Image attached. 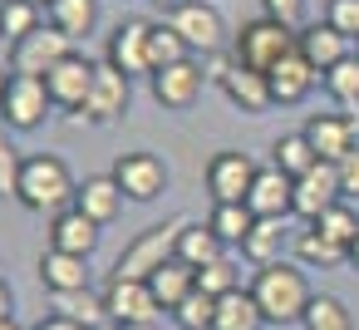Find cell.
I'll return each mask as SVG.
<instances>
[{"instance_id": "277c9868", "label": "cell", "mask_w": 359, "mask_h": 330, "mask_svg": "<svg viewBox=\"0 0 359 330\" xmlns=\"http://www.w3.org/2000/svg\"><path fill=\"white\" fill-rule=\"evenodd\" d=\"M290 50H295V30H285V25H276V20L261 15V20L241 25V35L231 40V65H246L256 74H271Z\"/></svg>"}, {"instance_id": "7a4b0ae2", "label": "cell", "mask_w": 359, "mask_h": 330, "mask_svg": "<svg viewBox=\"0 0 359 330\" xmlns=\"http://www.w3.org/2000/svg\"><path fill=\"white\" fill-rule=\"evenodd\" d=\"M187 222H192V217H168V222L138 232V237L118 251L114 276H118V281H148L153 271H163L168 261H177V242H182V232H187Z\"/></svg>"}, {"instance_id": "4dcf8cb0", "label": "cell", "mask_w": 359, "mask_h": 330, "mask_svg": "<svg viewBox=\"0 0 359 330\" xmlns=\"http://www.w3.org/2000/svg\"><path fill=\"white\" fill-rule=\"evenodd\" d=\"M182 60H192L187 40H182L168 20H163V25H148V65H153V74L168 70V65H182Z\"/></svg>"}, {"instance_id": "7c38bea8", "label": "cell", "mask_w": 359, "mask_h": 330, "mask_svg": "<svg viewBox=\"0 0 359 330\" xmlns=\"http://www.w3.org/2000/svg\"><path fill=\"white\" fill-rule=\"evenodd\" d=\"M94 70H99V65H89L84 55H65V60L45 74L50 99H55L60 109H84V99H89V89H94Z\"/></svg>"}, {"instance_id": "9c48e42d", "label": "cell", "mask_w": 359, "mask_h": 330, "mask_svg": "<svg viewBox=\"0 0 359 330\" xmlns=\"http://www.w3.org/2000/svg\"><path fill=\"white\" fill-rule=\"evenodd\" d=\"M114 178H118L123 197L153 202V197L168 187V163H163L158 153H123V158L114 163Z\"/></svg>"}, {"instance_id": "74e56055", "label": "cell", "mask_w": 359, "mask_h": 330, "mask_svg": "<svg viewBox=\"0 0 359 330\" xmlns=\"http://www.w3.org/2000/svg\"><path fill=\"white\" fill-rule=\"evenodd\" d=\"M325 89H330L339 104H359V55L339 60V65L325 74Z\"/></svg>"}, {"instance_id": "60d3db41", "label": "cell", "mask_w": 359, "mask_h": 330, "mask_svg": "<svg viewBox=\"0 0 359 330\" xmlns=\"http://www.w3.org/2000/svg\"><path fill=\"white\" fill-rule=\"evenodd\" d=\"M266 6V20H276V25H285V30H305L300 20H305V0H261Z\"/></svg>"}, {"instance_id": "484cf974", "label": "cell", "mask_w": 359, "mask_h": 330, "mask_svg": "<svg viewBox=\"0 0 359 330\" xmlns=\"http://www.w3.org/2000/svg\"><path fill=\"white\" fill-rule=\"evenodd\" d=\"M266 325V315H261V305H256V296L251 291H231V296H222L217 301V320H212V330H261Z\"/></svg>"}, {"instance_id": "4316f807", "label": "cell", "mask_w": 359, "mask_h": 330, "mask_svg": "<svg viewBox=\"0 0 359 330\" xmlns=\"http://www.w3.org/2000/svg\"><path fill=\"white\" fill-rule=\"evenodd\" d=\"M94 0H50L45 6V20L60 30V35H69V40H84L89 30H94Z\"/></svg>"}, {"instance_id": "ac0fdd59", "label": "cell", "mask_w": 359, "mask_h": 330, "mask_svg": "<svg viewBox=\"0 0 359 330\" xmlns=\"http://www.w3.org/2000/svg\"><path fill=\"white\" fill-rule=\"evenodd\" d=\"M50 246L89 261V251L99 246V222H89L79 207H65V212H55V222H50Z\"/></svg>"}, {"instance_id": "e575fe53", "label": "cell", "mask_w": 359, "mask_h": 330, "mask_svg": "<svg viewBox=\"0 0 359 330\" xmlns=\"http://www.w3.org/2000/svg\"><path fill=\"white\" fill-rule=\"evenodd\" d=\"M0 30H6L11 40H25L40 30V6H30V0H6L0 6Z\"/></svg>"}, {"instance_id": "d6a6232c", "label": "cell", "mask_w": 359, "mask_h": 330, "mask_svg": "<svg viewBox=\"0 0 359 330\" xmlns=\"http://www.w3.org/2000/svg\"><path fill=\"white\" fill-rule=\"evenodd\" d=\"M55 315H69L89 330H104L109 310H104V296H89V291H74V296H55Z\"/></svg>"}, {"instance_id": "6da1fadb", "label": "cell", "mask_w": 359, "mask_h": 330, "mask_svg": "<svg viewBox=\"0 0 359 330\" xmlns=\"http://www.w3.org/2000/svg\"><path fill=\"white\" fill-rule=\"evenodd\" d=\"M251 296H256V305H261V315L271 320V325H290V320H305V310H310V281H305V271L300 266H290V261H276V266H261L256 271V281H251Z\"/></svg>"}, {"instance_id": "f5cc1de1", "label": "cell", "mask_w": 359, "mask_h": 330, "mask_svg": "<svg viewBox=\"0 0 359 330\" xmlns=\"http://www.w3.org/2000/svg\"><path fill=\"white\" fill-rule=\"evenodd\" d=\"M0 40H6V30H0Z\"/></svg>"}, {"instance_id": "f6af8a7d", "label": "cell", "mask_w": 359, "mask_h": 330, "mask_svg": "<svg viewBox=\"0 0 359 330\" xmlns=\"http://www.w3.org/2000/svg\"><path fill=\"white\" fill-rule=\"evenodd\" d=\"M11 305H15V296H11V281L0 276V320H11Z\"/></svg>"}, {"instance_id": "4fadbf2b", "label": "cell", "mask_w": 359, "mask_h": 330, "mask_svg": "<svg viewBox=\"0 0 359 330\" xmlns=\"http://www.w3.org/2000/svg\"><path fill=\"white\" fill-rule=\"evenodd\" d=\"M202 94V65L197 60H182V65H168L153 74V99L163 109H192Z\"/></svg>"}, {"instance_id": "9a60e30c", "label": "cell", "mask_w": 359, "mask_h": 330, "mask_svg": "<svg viewBox=\"0 0 359 330\" xmlns=\"http://www.w3.org/2000/svg\"><path fill=\"white\" fill-rule=\"evenodd\" d=\"M128 109V74L123 70H114L109 60L94 70V89H89V99H84V119H118Z\"/></svg>"}, {"instance_id": "ffe728a7", "label": "cell", "mask_w": 359, "mask_h": 330, "mask_svg": "<svg viewBox=\"0 0 359 330\" xmlns=\"http://www.w3.org/2000/svg\"><path fill=\"white\" fill-rule=\"evenodd\" d=\"M74 207L89 217V222H114L118 217V207H123V187H118V178L114 173H99V178H84L79 183V192H74Z\"/></svg>"}, {"instance_id": "1f68e13d", "label": "cell", "mask_w": 359, "mask_h": 330, "mask_svg": "<svg viewBox=\"0 0 359 330\" xmlns=\"http://www.w3.org/2000/svg\"><path fill=\"white\" fill-rule=\"evenodd\" d=\"M295 256H300V261H310V266H339V261H349V251H344V246H334L315 222H310L305 232H295Z\"/></svg>"}, {"instance_id": "7bdbcfd3", "label": "cell", "mask_w": 359, "mask_h": 330, "mask_svg": "<svg viewBox=\"0 0 359 330\" xmlns=\"http://www.w3.org/2000/svg\"><path fill=\"white\" fill-rule=\"evenodd\" d=\"M20 163H25V158H15V148L0 138V192H6V187L15 192V183H20Z\"/></svg>"}, {"instance_id": "f546056e", "label": "cell", "mask_w": 359, "mask_h": 330, "mask_svg": "<svg viewBox=\"0 0 359 330\" xmlns=\"http://www.w3.org/2000/svg\"><path fill=\"white\" fill-rule=\"evenodd\" d=\"M207 227L222 237V246H241L251 237V227H256V212L246 202H217V212L207 217Z\"/></svg>"}, {"instance_id": "7dc6e473", "label": "cell", "mask_w": 359, "mask_h": 330, "mask_svg": "<svg viewBox=\"0 0 359 330\" xmlns=\"http://www.w3.org/2000/svg\"><path fill=\"white\" fill-rule=\"evenodd\" d=\"M6 89H11V74H6V70H0V104H6Z\"/></svg>"}, {"instance_id": "3957f363", "label": "cell", "mask_w": 359, "mask_h": 330, "mask_svg": "<svg viewBox=\"0 0 359 330\" xmlns=\"http://www.w3.org/2000/svg\"><path fill=\"white\" fill-rule=\"evenodd\" d=\"M74 178L69 168L55 158V153H35L20 163V183H15V197L30 207V212H65L74 207Z\"/></svg>"}, {"instance_id": "8992f818", "label": "cell", "mask_w": 359, "mask_h": 330, "mask_svg": "<svg viewBox=\"0 0 359 330\" xmlns=\"http://www.w3.org/2000/svg\"><path fill=\"white\" fill-rule=\"evenodd\" d=\"M65 55H74V40L69 35H60L55 25L45 30H35V35H25V40H15V50H11V74H35V79H45Z\"/></svg>"}, {"instance_id": "f35d334b", "label": "cell", "mask_w": 359, "mask_h": 330, "mask_svg": "<svg viewBox=\"0 0 359 330\" xmlns=\"http://www.w3.org/2000/svg\"><path fill=\"white\" fill-rule=\"evenodd\" d=\"M197 291H207L212 301H222V296H231L236 291V266L222 256V261H212V266H202L197 271Z\"/></svg>"}, {"instance_id": "836d02e7", "label": "cell", "mask_w": 359, "mask_h": 330, "mask_svg": "<svg viewBox=\"0 0 359 330\" xmlns=\"http://www.w3.org/2000/svg\"><path fill=\"white\" fill-rule=\"evenodd\" d=\"M300 325H305V330H354V315H349L344 301H334V296H315Z\"/></svg>"}, {"instance_id": "bcb514c9", "label": "cell", "mask_w": 359, "mask_h": 330, "mask_svg": "<svg viewBox=\"0 0 359 330\" xmlns=\"http://www.w3.org/2000/svg\"><path fill=\"white\" fill-rule=\"evenodd\" d=\"M109 330H158L153 320H143V325H109Z\"/></svg>"}, {"instance_id": "8fae6325", "label": "cell", "mask_w": 359, "mask_h": 330, "mask_svg": "<svg viewBox=\"0 0 359 330\" xmlns=\"http://www.w3.org/2000/svg\"><path fill=\"white\" fill-rule=\"evenodd\" d=\"M256 163L246 158V153H217L212 163H207V192L217 197V202H246V192H251V183H256Z\"/></svg>"}, {"instance_id": "816d5d0a", "label": "cell", "mask_w": 359, "mask_h": 330, "mask_svg": "<svg viewBox=\"0 0 359 330\" xmlns=\"http://www.w3.org/2000/svg\"><path fill=\"white\" fill-rule=\"evenodd\" d=\"M30 6H50V0H30Z\"/></svg>"}, {"instance_id": "ee69618b", "label": "cell", "mask_w": 359, "mask_h": 330, "mask_svg": "<svg viewBox=\"0 0 359 330\" xmlns=\"http://www.w3.org/2000/svg\"><path fill=\"white\" fill-rule=\"evenodd\" d=\"M30 330H89V325H79V320H69V315H45V320L30 325Z\"/></svg>"}, {"instance_id": "8d00e7d4", "label": "cell", "mask_w": 359, "mask_h": 330, "mask_svg": "<svg viewBox=\"0 0 359 330\" xmlns=\"http://www.w3.org/2000/svg\"><path fill=\"white\" fill-rule=\"evenodd\" d=\"M315 227H320V232H325L334 246H344V251H349V246H354V237H359V217H354L344 202H339V207H330V212H325Z\"/></svg>"}, {"instance_id": "d4e9b609", "label": "cell", "mask_w": 359, "mask_h": 330, "mask_svg": "<svg viewBox=\"0 0 359 330\" xmlns=\"http://www.w3.org/2000/svg\"><path fill=\"white\" fill-rule=\"evenodd\" d=\"M280 246H285V227H280V217H256L251 237L241 242V256L256 261V271H261V266H276V261H280Z\"/></svg>"}, {"instance_id": "5bb4252c", "label": "cell", "mask_w": 359, "mask_h": 330, "mask_svg": "<svg viewBox=\"0 0 359 330\" xmlns=\"http://www.w3.org/2000/svg\"><path fill=\"white\" fill-rule=\"evenodd\" d=\"M300 133L310 138V148L320 153V163H339L349 148H359V128L349 119H339V114H315Z\"/></svg>"}, {"instance_id": "603a6c76", "label": "cell", "mask_w": 359, "mask_h": 330, "mask_svg": "<svg viewBox=\"0 0 359 330\" xmlns=\"http://www.w3.org/2000/svg\"><path fill=\"white\" fill-rule=\"evenodd\" d=\"M40 281L55 291V296H74V291H89V266L84 256H69V251H45L40 256Z\"/></svg>"}, {"instance_id": "e0dca14e", "label": "cell", "mask_w": 359, "mask_h": 330, "mask_svg": "<svg viewBox=\"0 0 359 330\" xmlns=\"http://www.w3.org/2000/svg\"><path fill=\"white\" fill-rule=\"evenodd\" d=\"M295 50L310 60L315 74H330L339 60H349V40H344L334 25H305V30L295 35Z\"/></svg>"}, {"instance_id": "cb8c5ba5", "label": "cell", "mask_w": 359, "mask_h": 330, "mask_svg": "<svg viewBox=\"0 0 359 330\" xmlns=\"http://www.w3.org/2000/svg\"><path fill=\"white\" fill-rule=\"evenodd\" d=\"M148 286H153V296H158V310H177V305L197 291V271H192L187 261H168L163 271L148 276Z\"/></svg>"}, {"instance_id": "5b68a950", "label": "cell", "mask_w": 359, "mask_h": 330, "mask_svg": "<svg viewBox=\"0 0 359 330\" xmlns=\"http://www.w3.org/2000/svg\"><path fill=\"white\" fill-rule=\"evenodd\" d=\"M168 25L187 40V50H202V55H217L222 40H226L222 15H217V6H207V0H177L168 11Z\"/></svg>"}, {"instance_id": "30bf717a", "label": "cell", "mask_w": 359, "mask_h": 330, "mask_svg": "<svg viewBox=\"0 0 359 330\" xmlns=\"http://www.w3.org/2000/svg\"><path fill=\"white\" fill-rule=\"evenodd\" d=\"M104 310H109V325H143L158 315V296L148 281H109L104 286Z\"/></svg>"}, {"instance_id": "ba28073f", "label": "cell", "mask_w": 359, "mask_h": 330, "mask_svg": "<svg viewBox=\"0 0 359 330\" xmlns=\"http://www.w3.org/2000/svg\"><path fill=\"white\" fill-rule=\"evenodd\" d=\"M50 89L45 79L35 74H11V89H6V104H0V119H6L11 128H40L45 114H50Z\"/></svg>"}, {"instance_id": "d6986e66", "label": "cell", "mask_w": 359, "mask_h": 330, "mask_svg": "<svg viewBox=\"0 0 359 330\" xmlns=\"http://www.w3.org/2000/svg\"><path fill=\"white\" fill-rule=\"evenodd\" d=\"M217 84L226 89V99L231 104H241L246 114H261V109H271L276 99H271V79L266 74H256V70H246V65H226L222 74H217Z\"/></svg>"}, {"instance_id": "681fc988", "label": "cell", "mask_w": 359, "mask_h": 330, "mask_svg": "<svg viewBox=\"0 0 359 330\" xmlns=\"http://www.w3.org/2000/svg\"><path fill=\"white\" fill-rule=\"evenodd\" d=\"M0 330H20V325H15V315H11V320H0Z\"/></svg>"}, {"instance_id": "52a82bcc", "label": "cell", "mask_w": 359, "mask_h": 330, "mask_svg": "<svg viewBox=\"0 0 359 330\" xmlns=\"http://www.w3.org/2000/svg\"><path fill=\"white\" fill-rule=\"evenodd\" d=\"M344 202V192H339V173H334V163H315L305 178H295V187H290V212H300L305 222H320L330 207H339Z\"/></svg>"}, {"instance_id": "ab89813d", "label": "cell", "mask_w": 359, "mask_h": 330, "mask_svg": "<svg viewBox=\"0 0 359 330\" xmlns=\"http://www.w3.org/2000/svg\"><path fill=\"white\" fill-rule=\"evenodd\" d=\"M325 25H334L344 40H359V0H330V6H325Z\"/></svg>"}, {"instance_id": "44dd1931", "label": "cell", "mask_w": 359, "mask_h": 330, "mask_svg": "<svg viewBox=\"0 0 359 330\" xmlns=\"http://www.w3.org/2000/svg\"><path fill=\"white\" fill-rule=\"evenodd\" d=\"M266 79H271V99H276V104H300V99L310 94V84H315V70H310V60H305L300 50H290Z\"/></svg>"}, {"instance_id": "83f0119b", "label": "cell", "mask_w": 359, "mask_h": 330, "mask_svg": "<svg viewBox=\"0 0 359 330\" xmlns=\"http://www.w3.org/2000/svg\"><path fill=\"white\" fill-rule=\"evenodd\" d=\"M315 163H320V153L310 148V138H305V133H285V138H276V148H271V168H280L290 183H295V178H305Z\"/></svg>"}, {"instance_id": "2e32d148", "label": "cell", "mask_w": 359, "mask_h": 330, "mask_svg": "<svg viewBox=\"0 0 359 330\" xmlns=\"http://www.w3.org/2000/svg\"><path fill=\"white\" fill-rule=\"evenodd\" d=\"M109 65L123 70L128 79L153 74V65H148V20H128V25H118L109 35Z\"/></svg>"}, {"instance_id": "b9f144b4", "label": "cell", "mask_w": 359, "mask_h": 330, "mask_svg": "<svg viewBox=\"0 0 359 330\" xmlns=\"http://www.w3.org/2000/svg\"><path fill=\"white\" fill-rule=\"evenodd\" d=\"M334 173H339V192H344V197H359V148H349V153L334 163Z\"/></svg>"}, {"instance_id": "d590c367", "label": "cell", "mask_w": 359, "mask_h": 330, "mask_svg": "<svg viewBox=\"0 0 359 330\" xmlns=\"http://www.w3.org/2000/svg\"><path fill=\"white\" fill-rule=\"evenodd\" d=\"M172 320H177L182 330H212V320H217V301H212L207 291H192V296L172 310Z\"/></svg>"}, {"instance_id": "f1b7e54d", "label": "cell", "mask_w": 359, "mask_h": 330, "mask_svg": "<svg viewBox=\"0 0 359 330\" xmlns=\"http://www.w3.org/2000/svg\"><path fill=\"white\" fill-rule=\"evenodd\" d=\"M177 261H187L192 271L222 261V237H217L207 222H187V232H182V242H177Z\"/></svg>"}, {"instance_id": "7402d4cb", "label": "cell", "mask_w": 359, "mask_h": 330, "mask_svg": "<svg viewBox=\"0 0 359 330\" xmlns=\"http://www.w3.org/2000/svg\"><path fill=\"white\" fill-rule=\"evenodd\" d=\"M290 178L280 173V168H261L256 173V183H251V192H246V207L256 212V217H285L290 212Z\"/></svg>"}, {"instance_id": "f907efd6", "label": "cell", "mask_w": 359, "mask_h": 330, "mask_svg": "<svg viewBox=\"0 0 359 330\" xmlns=\"http://www.w3.org/2000/svg\"><path fill=\"white\" fill-rule=\"evenodd\" d=\"M153 6H163V11H172V6H177V0H153Z\"/></svg>"}, {"instance_id": "c3c4849f", "label": "cell", "mask_w": 359, "mask_h": 330, "mask_svg": "<svg viewBox=\"0 0 359 330\" xmlns=\"http://www.w3.org/2000/svg\"><path fill=\"white\" fill-rule=\"evenodd\" d=\"M349 261H354V266H359V237H354V246H349Z\"/></svg>"}]
</instances>
